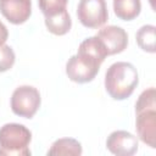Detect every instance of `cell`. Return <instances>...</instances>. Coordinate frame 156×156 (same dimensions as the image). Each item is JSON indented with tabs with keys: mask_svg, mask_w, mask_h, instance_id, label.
<instances>
[{
	"mask_svg": "<svg viewBox=\"0 0 156 156\" xmlns=\"http://www.w3.org/2000/svg\"><path fill=\"white\" fill-rule=\"evenodd\" d=\"M7 38H9V30H7L6 26L0 21V45L5 44Z\"/></svg>",
	"mask_w": 156,
	"mask_h": 156,
	"instance_id": "cell-18",
	"label": "cell"
},
{
	"mask_svg": "<svg viewBox=\"0 0 156 156\" xmlns=\"http://www.w3.org/2000/svg\"><path fill=\"white\" fill-rule=\"evenodd\" d=\"M82 145L73 138H61L52 143L48 155H82Z\"/></svg>",
	"mask_w": 156,
	"mask_h": 156,
	"instance_id": "cell-13",
	"label": "cell"
},
{
	"mask_svg": "<svg viewBox=\"0 0 156 156\" xmlns=\"http://www.w3.org/2000/svg\"><path fill=\"white\" fill-rule=\"evenodd\" d=\"M139 83L138 71L134 65L124 61L112 63L105 74V89L115 100L129 98Z\"/></svg>",
	"mask_w": 156,
	"mask_h": 156,
	"instance_id": "cell-1",
	"label": "cell"
},
{
	"mask_svg": "<svg viewBox=\"0 0 156 156\" xmlns=\"http://www.w3.org/2000/svg\"><path fill=\"white\" fill-rule=\"evenodd\" d=\"M101 63L95 58L88 56L83 52H77L71 56L66 63L67 77L76 83H88L91 82L99 73Z\"/></svg>",
	"mask_w": 156,
	"mask_h": 156,
	"instance_id": "cell-4",
	"label": "cell"
},
{
	"mask_svg": "<svg viewBox=\"0 0 156 156\" xmlns=\"http://www.w3.org/2000/svg\"><path fill=\"white\" fill-rule=\"evenodd\" d=\"M149 1H150V4H151V7L154 9V0H149Z\"/></svg>",
	"mask_w": 156,
	"mask_h": 156,
	"instance_id": "cell-19",
	"label": "cell"
},
{
	"mask_svg": "<svg viewBox=\"0 0 156 156\" xmlns=\"http://www.w3.org/2000/svg\"><path fill=\"white\" fill-rule=\"evenodd\" d=\"M16 56L11 46L2 44L0 45V72L9 71L15 63Z\"/></svg>",
	"mask_w": 156,
	"mask_h": 156,
	"instance_id": "cell-17",
	"label": "cell"
},
{
	"mask_svg": "<svg viewBox=\"0 0 156 156\" xmlns=\"http://www.w3.org/2000/svg\"><path fill=\"white\" fill-rule=\"evenodd\" d=\"M156 91H155V88L151 87L146 90H144L139 98H138V101L135 104V112H141V111H145V110H156Z\"/></svg>",
	"mask_w": 156,
	"mask_h": 156,
	"instance_id": "cell-16",
	"label": "cell"
},
{
	"mask_svg": "<svg viewBox=\"0 0 156 156\" xmlns=\"http://www.w3.org/2000/svg\"><path fill=\"white\" fill-rule=\"evenodd\" d=\"M30 130L20 123H6L0 128V155L28 156L30 155Z\"/></svg>",
	"mask_w": 156,
	"mask_h": 156,
	"instance_id": "cell-2",
	"label": "cell"
},
{
	"mask_svg": "<svg viewBox=\"0 0 156 156\" xmlns=\"http://www.w3.org/2000/svg\"><path fill=\"white\" fill-rule=\"evenodd\" d=\"M41 98L37 88L21 85L15 89L11 96V110L15 115L23 118H32L40 107Z\"/></svg>",
	"mask_w": 156,
	"mask_h": 156,
	"instance_id": "cell-3",
	"label": "cell"
},
{
	"mask_svg": "<svg viewBox=\"0 0 156 156\" xmlns=\"http://www.w3.org/2000/svg\"><path fill=\"white\" fill-rule=\"evenodd\" d=\"M79 22L87 28H100L108 18L107 5L105 0H79L77 7Z\"/></svg>",
	"mask_w": 156,
	"mask_h": 156,
	"instance_id": "cell-5",
	"label": "cell"
},
{
	"mask_svg": "<svg viewBox=\"0 0 156 156\" xmlns=\"http://www.w3.org/2000/svg\"><path fill=\"white\" fill-rule=\"evenodd\" d=\"M68 0H38L39 9L45 17L54 16L67 10Z\"/></svg>",
	"mask_w": 156,
	"mask_h": 156,
	"instance_id": "cell-15",
	"label": "cell"
},
{
	"mask_svg": "<svg viewBox=\"0 0 156 156\" xmlns=\"http://www.w3.org/2000/svg\"><path fill=\"white\" fill-rule=\"evenodd\" d=\"M115 15L123 21H132L136 18L141 11L140 0H113Z\"/></svg>",
	"mask_w": 156,
	"mask_h": 156,
	"instance_id": "cell-11",
	"label": "cell"
},
{
	"mask_svg": "<svg viewBox=\"0 0 156 156\" xmlns=\"http://www.w3.org/2000/svg\"><path fill=\"white\" fill-rule=\"evenodd\" d=\"M110 152L118 156H132L138 151V138L127 130H115L106 140Z\"/></svg>",
	"mask_w": 156,
	"mask_h": 156,
	"instance_id": "cell-6",
	"label": "cell"
},
{
	"mask_svg": "<svg viewBox=\"0 0 156 156\" xmlns=\"http://www.w3.org/2000/svg\"><path fill=\"white\" fill-rule=\"evenodd\" d=\"M1 15L12 24L24 23L32 15L30 0H0Z\"/></svg>",
	"mask_w": 156,
	"mask_h": 156,
	"instance_id": "cell-8",
	"label": "cell"
},
{
	"mask_svg": "<svg viewBox=\"0 0 156 156\" xmlns=\"http://www.w3.org/2000/svg\"><path fill=\"white\" fill-rule=\"evenodd\" d=\"M155 30L156 27L154 24H145L138 29L135 39L141 50L150 54L155 52Z\"/></svg>",
	"mask_w": 156,
	"mask_h": 156,
	"instance_id": "cell-14",
	"label": "cell"
},
{
	"mask_svg": "<svg viewBox=\"0 0 156 156\" xmlns=\"http://www.w3.org/2000/svg\"><path fill=\"white\" fill-rule=\"evenodd\" d=\"M78 52H83L87 54L88 56L95 58L98 62L102 63L106 58V56H108L105 45L102 44V41L96 37H89L87 39H84L78 48Z\"/></svg>",
	"mask_w": 156,
	"mask_h": 156,
	"instance_id": "cell-10",
	"label": "cell"
},
{
	"mask_svg": "<svg viewBox=\"0 0 156 156\" xmlns=\"http://www.w3.org/2000/svg\"><path fill=\"white\" fill-rule=\"evenodd\" d=\"M135 128L139 139L149 145L156 147V110H145L136 113Z\"/></svg>",
	"mask_w": 156,
	"mask_h": 156,
	"instance_id": "cell-9",
	"label": "cell"
},
{
	"mask_svg": "<svg viewBox=\"0 0 156 156\" xmlns=\"http://www.w3.org/2000/svg\"><path fill=\"white\" fill-rule=\"evenodd\" d=\"M96 37L102 41L108 55L119 54L128 45V34L118 26H106L98 32Z\"/></svg>",
	"mask_w": 156,
	"mask_h": 156,
	"instance_id": "cell-7",
	"label": "cell"
},
{
	"mask_svg": "<svg viewBox=\"0 0 156 156\" xmlns=\"http://www.w3.org/2000/svg\"><path fill=\"white\" fill-rule=\"evenodd\" d=\"M45 26L48 30L55 35H65L72 27V20L67 10L61 13L45 17Z\"/></svg>",
	"mask_w": 156,
	"mask_h": 156,
	"instance_id": "cell-12",
	"label": "cell"
}]
</instances>
